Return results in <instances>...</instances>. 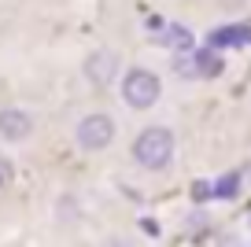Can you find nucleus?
<instances>
[{
	"mask_svg": "<svg viewBox=\"0 0 251 247\" xmlns=\"http://www.w3.org/2000/svg\"><path fill=\"white\" fill-rule=\"evenodd\" d=\"M155 41H159V45H174V48H188V45H192V33H188L185 26H163Z\"/></svg>",
	"mask_w": 251,
	"mask_h": 247,
	"instance_id": "obj_7",
	"label": "nucleus"
},
{
	"mask_svg": "<svg viewBox=\"0 0 251 247\" xmlns=\"http://www.w3.org/2000/svg\"><path fill=\"white\" fill-rule=\"evenodd\" d=\"M111 140H115V122H111L107 115H89V118H81V125H78V144H81V148L100 151V148H107Z\"/></svg>",
	"mask_w": 251,
	"mask_h": 247,
	"instance_id": "obj_3",
	"label": "nucleus"
},
{
	"mask_svg": "<svg viewBox=\"0 0 251 247\" xmlns=\"http://www.w3.org/2000/svg\"><path fill=\"white\" fill-rule=\"evenodd\" d=\"M196 70H203V74H218V55L200 52V55H196Z\"/></svg>",
	"mask_w": 251,
	"mask_h": 247,
	"instance_id": "obj_8",
	"label": "nucleus"
},
{
	"mask_svg": "<svg viewBox=\"0 0 251 247\" xmlns=\"http://www.w3.org/2000/svg\"><path fill=\"white\" fill-rule=\"evenodd\" d=\"M214 196H236V173L222 177V181H218V188H214Z\"/></svg>",
	"mask_w": 251,
	"mask_h": 247,
	"instance_id": "obj_9",
	"label": "nucleus"
},
{
	"mask_svg": "<svg viewBox=\"0 0 251 247\" xmlns=\"http://www.w3.org/2000/svg\"><path fill=\"white\" fill-rule=\"evenodd\" d=\"M115 70H118V59H115L111 52H96V55H89L85 74H89V81H93V85H111Z\"/></svg>",
	"mask_w": 251,
	"mask_h": 247,
	"instance_id": "obj_5",
	"label": "nucleus"
},
{
	"mask_svg": "<svg viewBox=\"0 0 251 247\" xmlns=\"http://www.w3.org/2000/svg\"><path fill=\"white\" fill-rule=\"evenodd\" d=\"M170 155H174V137L163 125H151V129H144L133 140V159L141 166H148V170H163L166 162H170Z\"/></svg>",
	"mask_w": 251,
	"mask_h": 247,
	"instance_id": "obj_1",
	"label": "nucleus"
},
{
	"mask_svg": "<svg viewBox=\"0 0 251 247\" xmlns=\"http://www.w3.org/2000/svg\"><path fill=\"white\" fill-rule=\"evenodd\" d=\"M251 41V26H222V30L211 33V45L214 48H236V45H248Z\"/></svg>",
	"mask_w": 251,
	"mask_h": 247,
	"instance_id": "obj_6",
	"label": "nucleus"
},
{
	"mask_svg": "<svg viewBox=\"0 0 251 247\" xmlns=\"http://www.w3.org/2000/svg\"><path fill=\"white\" fill-rule=\"evenodd\" d=\"M122 96H126V103L137 107V111L151 107V103L159 100V77L148 74V70H129L126 81H122Z\"/></svg>",
	"mask_w": 251,
	"mask_h": 247,
	"instance_id": "obj_2",
	"label": "nucleus"
},
{
	"mask_svg": "<svg viewBox=\"0 0 251 247\" xmlns=\"http://www.w3.org/2000/svg\"><path fill=\"white\" fill-rule=\"evenodd\" d=\"M33 133V118L19 107H4L0 111V137L4 140H26Z\"/></svg>",
	"mask_w": 251,
	"mask_h": 247,
	"instance_id": "obj_4",
	"label": "nucleus"
},
{
	"mask_svg": "<svg viewBox=\"0 0 251 247\" xmlns=\"http://www.w3.org/2000/svg\"><path fill=\"white\" fill-rule=\"evenodd\" d=\"M11 177H15V170H11V162L4 159V155H0V192H4V188L11 185Z\"/></svg>",
	"mask_w": 251,
	"mask_h": 247,
	"instance_id": "obj_10",
	"label": "nucleus"
}]
</instances>
